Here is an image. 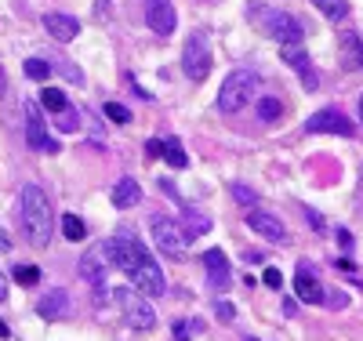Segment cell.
Wrapping results in <instances>:
<instances>
[{"mask_svg": "<svg viewBox=\"0 0 363 341\" xmlns=\"http://www.w3.org/2000/svg\"><path fill=\"white\" fill-rule=\"evenodd\" d=\"M62 233H66V240H84L87 225L77 218V214H62Z\"/></svg>", "mask_w": 363, "mask_h": 341, "instance_id": "cell-24", "label": "cell"}, {"mask_svg": "<svg viewBox=\"0 0 363 341\" xmlns=\"http://www.w3.org/2000/svg\"><path fill=\"white\" fill-rule=\"evenodd\" d=\"M15 280L22 287H33V284H40V269L37 265H15Z\"/></svg>", "mask_w": 363, "mask_h": 341, "instance_id": "cell-27", "label": "cell"}, {"mask_svg": "<svg viewBox=\"0 0 363 341\" xmlns=\"http://www.w3.org/2000/svg\"><path fill=\"white\" fill-rule=\"evenodd\" d=\"M0 91H4V69H0Z\"/></svg>", "mask_w": 363, "mask_h": 341, "instance_id": "cell-38", "label": "cell"}, {"mask_svg": "<svg viewBox=\"0 0 363 341\" xmlns=\"http://www.w3.org/2000/svg\"><path fill=\"white\" fill-rule=\"evenodd\" d=\"M189 330H193L189 323H182V327H174V337H178V341H186V337H189Z\"/></svg>", "mask_w": 363, "mask_h": 341, "instance_id": "cell-34", "label": "cell"}, {"mask_svg": "<svg viewBox=\"0 0 363 341\" xmlns=\"http://www.w3.org/2000/svg\"><path fill=\"white\" fill-rule=\"evenodd\" d=\"M8 298V284H4V272H0V301Z\"/></svg>", "mask_w": 363, "mask_h": 341, "instance_id": "cell-36", "label": "cell"}, {"mask_svg": "<svg viewBox=\"0 0 363 341\" xmlns=\"http://www.w3.org/2000/svg\"><path fill=\"white\" fill-rule=\"evenodd\" d=\"M145 152H149V157H160V138H149L145 142Z\"/></svg>", "mask_w": 363, "mask_h": 341, "instance_id": "cell-33", "label": "cell"}, {"mask_svg": "<svg viewBox=\"0 0 363 341\" xmlns=\"http://www.w3.org/2000/svg\"><path fill=\"white\" fill-rule=\"evenodd\" d=\"M247 225H251L262 240H269V243H280V247H284V243L291 240V236H287V225L277 218V214H269V211H251V214H247Z\"/></svg>", "mask_w": 363, "mask_h": 341, "instance_id": "cell-11", "label": "cell"}, {"mask_svg": "<svg viewBox=\"0 0 363 341\" xmlns=\"http://www.w3.org/2000/svg\"><path fill=\"white\" fill-rule=\"evenodd\" d=\"M262 280H265L269 287H280V284H284V276H280V269H265V272H262Z\"/></svg>", "mask_w": 363, "mask_h": 341, "instance_id": "cell-31", "label": "cell"}, {"mask_svg": "<svg viewBox=\"0 0 363 341\" xmlns=\"http://www.w3.org/2000/svg\"><path fill=\"white\" fill-rule=\"evenodd\" d=\"M178 229H186V233H182L186 240H196V236L211 233V222L203 218V214H196L193 207H186V214H182V225H178Z\"/></svg>", "mask_w": 363, "mask_h": 341, "instance_id": "cell-19", "label": "cell"}, {"mask_svg": "<svg viewBox=\"0 0 363 341\" xmlns=\"http://www.w3.org/2000/svg\"><path fill=\"white\" fill-rule=\"evenodd\" d=\"M106 269H109V262L102 258V247L80 258V276H84L91 287H95V298L99 301H106Z\"/></svg>", "mask_w": 363, "mask_h": 341, "instance_id": "cell-12", "label": "cell"}, {"mask_svg": "<svg viewBox=\"0 0 363 341\" xmlns=\"http://www.w3.org/2000/svg\"><path fill=\"white\" fill-rule=\"evenodd\" d=\"M26 142H29V149H37V152H58V142H51V135L44 128V113L33 102L26 106Z\"/></svg>", "mask_w": 363, "mask_h": 341, "instance_id": "cell-9", "label": "cell"}, {"mask_svg": "<svg viewBox=\"0 0 363 341\" xmlns=\"http://www.w3.org/2000/svg\"><path fill=\"white\" fill-rule=\"evenodd\" d=\"M153 240H157V247H160L167 258L186 262V236H182V229L171 218H164V214H157V218H153Z\"/></svg>", "mask_w": 363, "mask_h": 341, "instance_id": "cell-8", "label": "cell"}, {"mask_svg": "<svg viewBox=\"0 0 363 341\" xmlns=\"http://www.w3.org/2000/svg\"><path fill=\"white\" fill-rule=\"evenodd\" d=\"M18 214H22L26 240L33 247H48L51 233H55V211H51V200H48V193L40 189V185H26V189H22Z\"/></svg>", "mask_w": 363, "mask_h": 341, "instance_id": "cell-1", "label": "cell"}, {"mask_svg": "<svg viewBox=\"0 0 363 341\" xmlns=\"http://www.w3.org/2000/svg\"><path fill=\"white\" fill-rule=\"evenodd\" d=\"M131 284L138 287V294H149V298H160L164 291H167V284H164V272H160V265L149 258L145 251L138 255V262L131 265Z\"/></svg>", "mask_w": 363, "mask_h": 341, "instance_id": "cell-6", "label": "cell"}, {"mask_svg": "<svg viewBox=\"0 0 363 341\" xmlns=\"http://www.w3.org/2000/svg\"><path fill=\"white\" fill-rule=\"evenodd\" d=\"M55 116H58V131H66V135L80 128V116H77V109H73V106H66L62 113H55Z\"/></svg>", "mask_w": 363, "mask_h": 341, "instance_id": "cell-28", "label": "cell"}, {"mask_svg": "<svg viewBox=\"0 0 363 341\" xmlns=\"http://www.w3.org/2000/svg\"><path fill=\"white\" fill-rule=\"evenodd\" d=\"M313 8L327 15L330 22H345L349 18V0H313Z\"/></svg>", "mask_w": 363, "mask_h": 341, "instance_id": "cell-21", "label": "cell"}, {"mask_svg": "<svg viewBox=\"0 0 363 341\" xmlns=\"http://www.w3.org/2000/svg\"><path fill=\"white\" fill-rule=\"evenodd\" d=\"M0 337H8V323L4 320H0Z\"/></svg>", "mask_w": 363, "mask_h": 341, "instance_id": "cell-37", "label": "cell"}, {"mask_svg": "<svg viewBox=\"0 0 363 341\" xmlns=\"http://www.w3.org/2000/svg\"><path fill=\"white\" fill-rule=\"evenodd\" d=\"M258 73L255 69H233L225 80H222V91H218V109L222 113H240L247 102H255L258 95Z\"/></svg>", "mask_w": 363, "mask_h": 341, "instance_id": "cell-2", "label": "cell"}, {"mask_svg": "<svg viewBox=\"0 0 363 341\" xmlns=\"http://www.w3.org/2000/svg\"><path fill=\"white\" fill-rule=\"evenodd\" d=\"M44 26H48V33H51L58 44H69V40L80 37V22H77L73 15H58V11H51V15H44Z\"/></svg>", "mask_w": 363, "mask_h": 341, "instance_id": "cell-14", "label": "cell"}, {"mask_svg": "<svg viewBox=\"0 0 363 341\" xmlns=\"http://www.w3.org/2000/svg\"><path fill=\"white\" fill-rule=\"evenodd\" d=\"M102 113H106L113 123H128V120H131V113H128L124 106H116V102H106V106H102Z\"/></svg>", "mask_w": 363, "mask_h": 341, "instance_id": "cell-29", "label": "cell"}, {"mask_svg": "<svg viewBox=\"0 0 363 341\" xmlns=\"http://www.w3.org/2000/svg\"><path fill=\"white\" fill-rule=\"evenodd\" d=\"M280 116H284V102L280 99H258V120L277 123Z\"/></svg>", "mask_w": 363, "mask_h": 341, "instance_id": "cell-22", "label": "cell"}, {"mask_svg": "<svg viewBox=\"0 0 363 341\" xmlns=\"http://www.w3.org/2000/svg\"><path fill=\"white\" fill-rule=\"evenodd\" d=\"M203 269L211 276V287L225 291V284H229V262H225V255L222 251H207L203 255Z\"/></svg>", "mask_w": 363, "mask_h": 341, "instance_id": "cell-15", "label": "cell"}, {"mask_svg": "<svg viewBox=\"0 0 363 341\" xmlns=\"http://www.w3.org/2000/svg\"><path fill=\"white\" fill-rule=\"evenodd\" d=\"M229 193H233V200H236L240 207H255V203H258V193H255V189H247V185H240V181H236V185H229Z\"/></svg>", "mask_w": 363, "mask_h": 341, "instance_id": "cell-26", "label": "cell"}, {"mask_svg": "<svg viewBox=\"0 0 363 341\" xmlns=\"http://www.w3.org/2000/svg\"><path fill=\"white\" fill-rule=\"evenodd\" d=\"M306 131L309 135H342V138H352L356 123L342 113V109H320L306 120Z\"/></svg>", "mask_w": 363, "mask_h": 341, "instance_id": "cell-7", "label": "cell"}, {"mask_svg": "<svg viewBox=\"0 0 363 341\" xmlns=\"http://www.w3.org/2000/svg\"><path fill=\"white\" fill-rule=\"evenodd\" d=\"M22 69H26V77H29V80H48V77H51V66H48L44 58H29Z\"/></svg>", "mask_w": 363, "mask_h": 341, "instance_id": "cell-25", "label": "cell"}, {"mask_svg": "<svg viewBox=\"0 0 363 341\" xmlns=\"http://www.w3.org/2000/svg\"><path fill=\"white\" fill-rule=\"evenodd\" d=\"M294 294H298L301 301H306V305H320V301H323V287L313 280V276H309L306 269H301V272L294 276Z\"/></svg>", "mask_w": 363, "mask_h": 341, "instance_id": "cell-18", "label": "cell"}, {"mask_svg": "<svg viewBox=\"0 0 363 341\" xmlns=\"http://www.w3.org/2000/svg\"><path fill=\"white\" fill-rule=\"evenodd\" d=\"M40 102L51 109V113H62L66 106H69V99H66V91H58V87H44V95H40Z\"/></svg>", "mask_w": 363, "mask_h": 341, "instance_id": "cell-23", "label": "cell"}, {"mask_svg": "<svg viewBox=\"0 0 363 341\" xmlns=\"http://www.w3.org/2000/svg\"><path fill=\"white\" fill-rule=\"evenodd\" d=\"M116 305H120V313L128 316V323L131 327H138V330H149V327H157V313H153V305L145 301V294H138V291H131V287H116Z\"/></svg>", "mask_w": 363, "mask_h": 341, "instance_id": "cell-4", "label": "cell"}, {"mask_svg": "<svg viewBox=\"0 0 363 341\" xmlns=\"http://www.w3.org/2000/svg\"><path fill=\"white\" fill-rule=\"evenodd\" d=\"M160 157H164L171 167H178V171L189 164V157H186V149H182L178 138H160Z\"/></svg>", "mask_w": 363, "mask_h": 341, "instance_id": "cell-20", "label": "cell"}, {"mask_svg": "<svg viewBox=\"0 0 363 341\" xmlns=\"http://www.w3.org/2000/svg\"><path fill=\"white\" fill-rule=\"evenodd\" d=\"M138 200H142V185H138L135 178H120V181L113 185V207L128 211V207H135Z\"/></svg>", "mask_w": 363, "mask_h": 341, "instance_id": "cell-16", "label": "cell"}, {"mask_svg": "<svg viewBox=\"0 0 363 341\" xmlns=\"http://www.w3.org/2000/svg\"><path fill=\"white\" fill-rule=\"evenodd\" d=\"M345 51H352V62L363 69V44H359V37H352L349 33V40H345Z\"/></svg>", "mask_w": 363, "mask_h": 341, "instance_id": "cell-30", "label": "cell"}, {"mask_svg": "<svg viewBox=\"0 0 363 341\" xmlns=\"http://www.w3.org/2000/svg\"><path fill=\"white\" fill-rule=\"evenodd\" d=\"M284 62H287V66L301 77V87H306V91H313V87H316L313 58L306 55V47H301V44H284Z\"/></svg>", "mask_w": 363, "mask_h": 341, "instance_id": "cell-13", "label": "cell"}, {"mask_svg": "<svg viewBox=\"0 0 363 341\" xmlns=\"http://www.w3.org/2000/svg\"><path fill=\"white\" fill-rule=\"evenodd\" d=\"M218 316H222V320H225V323H229V320H233V316H236V308H233V305H229V301H218Z\"/></svg>", "mask_w": 363, "mask_h": 341, "instance_id": "cell-32", "label": "cell"}, {"mask_svg": "<svg viewBox=\"0 0 363 341\" xmlns=\"http://www.w3.org/2000/svg\"><path fill=\"white\" fill-rule=\"evenodd\" d=\"M359 120H363V99H359Z\"/></svg>", "mask_w": 363, "mask_h": 341, "instance_id": "cell-39", "label": "cell"}, {"mask_svg": "<svg viewBox=\"0 0 363 341\" xmlns=\"http://www.w3.org/2000/svg\"><path fill=\"white\" fill-rule=\"evenodd\" d=\"M182 69L189 80H207L211 73V44L203 33H189L186 47H182Z\"/></svg>", "mask_w": 363, "mask_h": 341, "instance_id": "cell-5", "label": "cell"}, {"mask_svg": "<svg viewBox=\"0 0 363 341\" xmlns=\"http://www.w3.org/2000/svg\"><path fill=\"white\" fill-rule=\"evenodd\" d=\"M255 22L265 37L280 40V44H301V22L287 11H277V8H251Z\"/></svg>", "mask_w": 363, "mask_h": 341, "instance_id": "cell-3", "label": "cell"}, {"mask_svg": "<svg viewBox=\"0 0 363 341\" xmlns=\"http://www.w3.org/2000/svg\"><path fill=\"white\" fill-rule=\"evenodd\" d=\"M145 26L153 29L157 37H171L174 26H178V15H174L171 0H145Z\"/></svg>", "mask_w": 363, "mask_h": 341, "instance_id": "cell-10", "label": "cell"}, {"mask_svg": "<svg viewBox=\"0 0 363 341\" xmlns=\"http://www.w3.org/2000/svg\"><path fill=\"white\" fill-rule=\"evenodd\" d=\"M37 313H40L44 320H58V316H66V313H69V298H66V291H51V294H44V298H40V305H37Z\"/></svg>", "mask_w": 363, "mask_h": 341, "instance_id": "cell-17", "label": "cell"}, {"mask_svg": "<svg viewBox=\"0 0 363 341\" xmlns=\"http://www.w3.org/2000/svg\"><path fill=\"white\" fill-rule=\"evenodd\" d=\"M284 313H287V316H298V301L287 298V301H284Z\"/></svg>", "mask_w": 363, "mask_h": 341, "instance_id": "cell-35", "label": "cell"}]
</instances>
